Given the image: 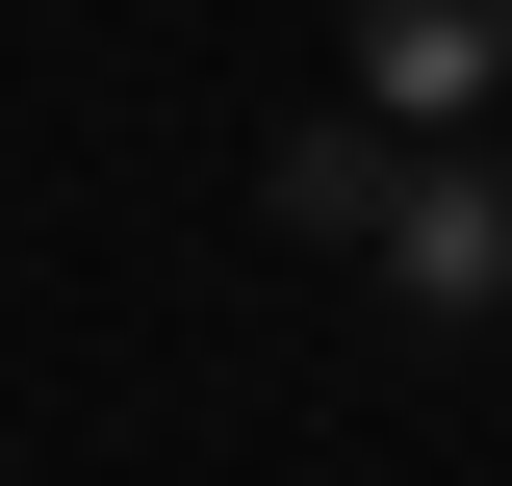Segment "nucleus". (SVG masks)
Segmentation results:
<instances>
[{"instance_id": "nucleus-1", "label": "nucleus", "mask_w": 512, "mask_h": 486, "mask_svg": "<svg viewBox=\"0 0 512 486\" xmlns=\"http://www.w3.org/2000/svg\"><path fill=\"white\" fill-rule=\"evenodd\" d=\"M384 307H436V333H487L512 307V154H436V128H410V154H384Z\"/></svg>"}, {"instance_id": "nucleus-2", "label": "nucleus", "mask_w": 512, "mask_h": 486, "mask_svg": "<svg viewBox=\"0 0 512 486\" xmlns=\"http://www.w3.org/2000/svg\"><path fill=\"white\" fill-rule=\"evenodd\" d=\"M359 103L384 128H487L512 103V0H359Z\"/></svg>"}, {"instance_id": "nucleus-3", "label": "nucleus", "mask_w": 512, "mask_h": 486, "mask_svg": "<svg viewBox=\"0 0 512 486\" xmlns=\"http://www.w3.org/2000/svg\"><path fill=\"white\" fill-rule=\"evenodd\" d=\"M384 154H410L384 103H359V128H282V180H256V205H282L308 256H359V231H384Z\"/></svg>"}]
</instances>
